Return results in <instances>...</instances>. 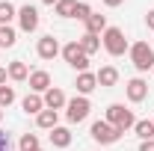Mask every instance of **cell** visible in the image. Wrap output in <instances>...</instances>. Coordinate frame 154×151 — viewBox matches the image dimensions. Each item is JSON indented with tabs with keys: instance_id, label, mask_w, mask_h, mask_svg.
<instances>
[{
	"instance_id": "ffe728a7",
	"label": "cell",
	"mask_w": 154,
	"mask_h": 151,
	"mask_svg": "<svg viewBox=\"0 0 154 151\" xmlns=\"http://www.w3.org/2000/svg\"><path fill=\"white\" fill-rule=\"evenodd\" d=\"M134 131L139 139H154V122H148V119H142V122H136Z\"/></svg>"
},
{
	"instance_id": "484cf974",
	"label": "cell",
	"mask_w": 154,
	"mask_h": 151,
	"mask_svg": "<svg viewBox=\"0 0 154 151\" xmlns=\"http://www.w3.org/2000/svg\"><path fill=\"white\" fill-rule=\"evenodd\" d=\"M89 15H92L89 3H77V6H74V18L77 21H89Z\"/></svg>"
},
{
	"instance_id": "7402d4cb",
	"label": "cell",
	"mask_w": 154,
	"mask_h": 151,
	"mask_svg": "<svg viewBox=\"0 0 154 151\" xmlns=\"http://www.w3.org/2000/svg\"><path fill=\"white\" fill-rule=\"evenodd\" d=\"M74 6H77V0H59V3H57V15H62V18H74Z\"/></svg>"
},
{
	"instance_id": "603a6c76",
	"label": "cell",
	"mask_w": 154,
	"mask_h": 151,
	"mask_svg": "<svg viewBox=\"0 0 154 151\" xmlns=\"http://www.w3.org/2000/svg\"><path fill=\"white\" fill-rule=\"evenodd\" d=\"M21 151H38V136L36 133H24L21 136Z\"/></svg>"
},
{
	"instance_id": "3957f363",
	"label": "cell",
	"mask_w": 154,
	"mask_h": 151,
	"mask_svg": "<svg viewBox=\"0 0 154 151\" xmlns=\"http://www.w3.org/2000/svg\"><path fill=\"white\" fill-rule=\"evenodd\" d=\"M104 48H107L110 57H122V54L128 51V39H125V33H122L119 27H107V30H104Z\"/></svg>"
},
{
	"instance_id": "4fadbf2b",
	"label": "cell",
	"mask_w": 154,
	"mask_h": 151,
	"mask_svg": "<svg viewBox=\"0 0 154 151\" xmlns=\"http://www.w3.org/2000/svg\"><path fill=\"white\" fill-rule=\"evenodd\" d=\"M36 122H38V128H45V131H54V128H57V122H59V113L45 107V110L36 116Z\"/></svg>"
},
{
	"instance_id": "52a82bcc",
	"label": "cell",
	"mask_w": 154,
	"mask_h": 151,
	"mask_svg": "<svg viewBox=\"0 0 154 151\" xmlns=\"http://www.w3.org/2000/svg\"><path fill=\"white\" fill-rule=\"evenodd\" d=\"M18 21H21V30H24V33H33V30L38 27V12H36V6H30V3H27V6H21V9H18Z\"/></svg>"
},
{
	"instance_id": "4316f807",
	"label": "cell",
	"mask_w": 154,
	"mask_h": 151,
	"mask_svg": "<svg viewBox=\"0 0 154 151\" xmlns=\"http://www.w3.org/2000/svg\"><path fill=\"white\" fill-rule=\"evenodd\" d=\"M12 145H9V133H3L0 131V151H9Z\"/></svg>"
},
{
	"instance_id": "1f68e13d",
	"label": "cell",
	"mask_w": 154,
	"mask_h": 151,
	"mask_svg": "<svg viewBox=\"0 0 154 151\" xmlns=\"http://www.w3.org/2000/svg\"><path fill=\"white\" fill-rule=\"evenodd\" d=\"M42 3H48V6H57L59 0H42Z\"/></svg>"
},
{
	"instance_id": "9c48e42d",
	"label": "cell",
	"mask_w": 154,
	"mask_h": 151,
	"mask_svg": "<svg viewBox=\"0 0 154 151\" xmlns=\"http://www.w3.org/2000/svg\"><path fill=\"white\" fill-rule=\"evenodd\" d=\"M57 54H59V42L54 36L38 39V57H42V59H54Z\"/></svg>"
},
{
	"instance_id": "5bb4252c",
	"label": "cell",
	"mask_w": 154,
	"mask_h": 151,
	"mask_svg": "<svg viewBox=\"0 0 154 151\" xmlns=\"http://www.w3.org/2000/svg\"><path fill=\"white\" fill-rule=\"evenodd\" d=\"M104 30H107V15H101V12H92V15H89V21H86V33L98 36V33H104Z\"/></svg>"
},
{
	"instance_id": "d6986e66",
	"label": "cell",
	"mask_w": 154,
	"mask_h": 151,
	"mask_svg": "<svg viewBox=\"0 0 154 151\" xmlns=\"http://www.w3.org/2000/svg\"><path fill=\"white\" fill-rule=\"evenodd\" d=\"M80 48H83V54H86V57H92L98 48H101V39L92 36V33H86V36L80 39Z\"/></svg>"
},
{
	"instance_id": "ac0fdd59",
	"label": "cell",
	"mask_w": 154,
	"mask_h": 151,
	"mask_svg": "<svg viewBox=\"0 0 154 151\" xmlns=\"http://www.w3.org/2000/svg\"><path fill=\"white\" fill-rule=\"evenodd\" d=\"M6 74L12 77V80H27V77H30V71H27V65H24V62H21V59H15V62H9V68H6Z\"/></svg>"
},
{
	"instance_id": "f546056e",
	"label": "cell",
	"mask_w": 154,
	"mask_h": 151,
	"mask_svg": "<svg viewBox=\"0 0 154 151\" xmlns=\"http://www.w3.org/2000/svg\"><path fill=\"white\" fill-rule=\"evenodd\" d=\"M104 3H107V6H122L125 0H104Z\"/></svg>"
},
{
	"instance_id": "f1b7e54d",
	"label": "cell",
	"mask_w": 154,
	"mask_h": 151,
	"mask_svg": "<svg viewBox=\"0 0 154 151\" xmlns=\"http://www.w3.org/2000/svg\"><path fill=\"white\" fill-rule=\"evenodd\" d=\"M145 24H148V30H154V9L148 12V15H145Z\"/></svg>"
},
{
	"instance_id": "e0dca14e",
	"label": "cell",
	"mask_w": 154,
	"mask_h": 151,
	"mask_svg": "<svg viewBox=\"0 0 154 151\" xmlns=\"http://www.w3.org/2000/svg\"><path fill=\"white\" fill-rule=\"evenodd\" d=\"M98 86H116V80H119V71H116L113 65H104L101 71H98Z\"/></svg>"
},
{
	"instance_id": "2e32d148",
	"label": "cell",
	"mask_w": 154,
	"mask_h": 151,
	"mask_svg": "<svg viewBox=\"0 0 154 151\" xmlns=\"http://www.w3.org/2000/svg\"><path fill=\"white\" fill-rule=\"evenodd\" d=\"M21 107H24V113H42V110H45V98H38L36 92L33 95H27V98H24V101H21Z\"/></svg>"
},
{
	"instance_id": "30bf717a",
	"label": "cell",
	"mask_w": 154,
	"mask_h": 151,
	"mask_svg": "<svg viewBox=\"0 0 154 151\" xmlns=\"http://www.w3.org/2000/svg\"><path fill=\"white\" fill-rule=\"evenodd\" d=\"M27 80H30V89H33V92H48V89H51V74H48V71H33V74L27 77Z\"/></svg>"
},
{
	"instance_id": "6da1fadb",
	"label": "cell",
	"mask_w": 154,
	"mask_h": 151,
	"mask_svg": "<svg viewBox=\"0 0 154 151\" xmlns=\"http://www.w3.org/2000/svg\"><path fill=\"white\" fill-rule=\"evenodd\" d=\"M104 122H110L116 131H122V133L136 125L134 113H131V110H125V104H110V107H107V119H104Z\"/></svg>"
},
{
	"instance_id": "7c38bea8",
	"label": "cell",
	"mask_w": 154,
	"mask_h": 151,
	"mask_svg": "<svg viewBox=\"0 0 154 151\" xmlns=\"http://www.w3.org/2000/svg\"><path fill=\"white\" fill-rule=\"evenodd\" d=\"M74 86H77V92H80V95H89V92H92V89L98 86V77L92 74V71H80V74H77V83H74Z\"/></svg>"
},
{
	"instance_id": "83f0119b",
	"label": "cell",
	"mask_w": 154,
	"mask_h": 151,
	"mask_svg": "<svg viewBox=\"0 0 154 151\" xmlns=\"http://www.w3.org/2000/svg\"><path fill=\"white\" fill-rule=\"evenodd\" d=\"M139 151H154V139H142V145H139Z\"/></svg>"
},
{
	"instance_id": "4dcf8cb0",
	"label": "cell",
	"mask_w": 154,
	"mask_h": 151,
	"mask_svg": "<svg viewBox=\"0 0 154 151\" xmlns=\"http://www.w3.org/2000/svg\"><path fill=\"white\" fill-rule=\"evenodd\" d=\"M6 77H9V74H6V68H0V86L6 83Z\"/></svg>"
},
{
	"instance_id": "5b68a950",
	"label": "cell",
	"mask_w": 154,
	"mask_h": 151,
	"mask_svg": "<svg viewBox=\"0 0 154 151\" xmlns=\"http://www.w3.org/2000/svg\"><path fill=\"white\" fill-rule=\"evenodd\" d=\"M65 107H68V110H65V116H68V122H71V125L83 122V119L89 116V110H92V104H89V98H86V95H77V98H71Z\"/></svg>"
},
{
	"instance_id": "7a4b0ae2",
	"label": "cell",
	"mask_w": 154,
	"mask_h": 151,
	"mask_svg": "<svg viewBox=\"0 0 154 151\" xmlns=\"http://www.w3.org/2000/svg\"><path fill=\"white\" fill-rule=\"evenodd\" d=\"M131 62H134L136 71L154 68V48L148 45V42H136L134 48H131Z\"/></svg>"
},
{
	"instance_id": "44dd1931",
	"label": "cell",
	"mask_w": 154,
	"mask_h": 151,
	"mask_svg": "<svg viewBox=\"0 0 154 151\" xmlns=\"http://www.w3.org/2000/svg\"><path fill=\"white\" fill-rule=\"evenodd\" d=\"M15 30L9 27V24H0V48H12L15 45Z\"/></svg>"
},
{
	"instance_id": "cb8c5ba5",
	"label": "cell",
	"mask_w": 154,
	"mask_h": 151,
	"mask_svg": "<svg viewBox=\"0 0 154 151\" xmlns=\"http://www.w3.org/2000/svg\"><path fill=\"white\" fill-rule=\"evenodd\" d=\"M12 18H15V6H12L9 0H3V3H0V24H9Z\"/></svg>"
},
{
	"instance_id": "8fae6325",
	"label": "cell",
	"mask_w": 154,
	"mask_h": 151,
	"mask_svg": "<svg viewBox=\"0 0 154 151\" xmlns=\"http://www.w3.org/2000/svg\"><path fill=\"white\" fill-rule=\"evenodd\" d=\"M65 104H68V101H65L62 89H54V86H51V89L45 92V107H48V110H62Z\"/></svg>"
},
{
	"instance_id": "d4e9b609",
	"label": "cell",
	"mask_w": 154,
	"mask_h": 151,
	"mask_svg": "<svg viewBox=\"0 0 154 151\" xmlns=\"http://www.w3.org/2000/svg\"><path fill=\"white\" fill-rule=\"evenodd\" d=\"M12 101H15V89H12V86H0V110L9 107Z\"/></svg>"
},
{
	"instance_id": "9a60e30c",
	"label": "cell",
	"mask_w": 154,
	"mask_h": 151,
	"mask_svg": "<svg viewBox=\"0 0 154 151\" xmlns=\"http://www.w3.org/2000/svg\"><path fill=\"white\" fill-rule=\"evenodd\" d=\"M51 142H54V145H57V148H68V145H71V131H68V128H54V131H51Z\"/></svg>"
},
{
	"instance_id": "277c9868",
	"label": "cell",
	"mask_w": 154,
	"mask_h": 151,
	"mask_svg": "<svg viewBox=\"0 0 154 151\" xmlns=\"http://www.w3.org/2000/svg\"><path fill=\"white\" fill-rule=\"evenodd\" d=\"M62 57H65V62H68L71 68H77V71H86V68H89V57L83 54L80 42H68V45L62 48Z\"/></svg>"
},
{
	"instance_id": "8992f818",
	"label": "cell",
	"mask_w": 154,
	"mask_h": 151,
	"mask_svg": "<svg viewBox=\"0 0 154 151\" xmlns=\"http://www.w3.org/2000/svg\"><path fill=\"white\" fill-rule=\"evenodd\" d=\"M119 136H122V131H116L110 122H95L92 125V139L95 142H101V145H113V142H119Z\"/></svg>"
},
{
	"instance_id": "d6a6232c",
	"label": "cell",
	"mask_w": 154,
	"mask_h": 151,
	"mask_svg": "<svg viewBox=\"0 0 154 151\" xmlns=\"http://www.w3.org/2000/svg\"><path fill=\"white\" fill-rule=\"evenodd\" d=\"M0 119H3V110H0Z\"/></svg>"
},
{
	"instance_id": "836d02e7",
	"label": "cell",
	"mask_w": 154,
	"mask_h": 151,
	"mask_svg": "<svg viewBox=\"0 0 154 151\" xmlns=\"http://www.w3.org/2000/svg\"><path fill=\"white\" fill-rule=\"evenodd\" d=\"M38 151H42V148H38Z\"/></svg>"
},
{
	"instance_id": "ba28073f",
	"label": "cell",
	"mask_w": 154,
	"mask_h": 151,
	"mask_svg": "<svg viewBox=\"0 0 154 151\" xmlns=\"http://www.w3.org/2000/svg\"><path fill=\"white\" fill-rule=\"evenodd\" d=\"M128 98H131L134 104L145 101V98H148V83H145L142 77H134V80L128 83Z\"/></svg>"
}]
</instances>
